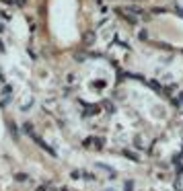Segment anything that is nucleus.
<instances>
[{"label":"nucleus","mask_w":183,"mask_h":191,"mask_svg":"<svg viewBox=\"0 0 183 191\" xmlns=\"http://www.w3.org/2000/svg\"><path fill=\"white\" fill-rule=\"evenodd\" d=\"M93 41H95V33H87V35H84V43H87V45H91Z\"/></svg>","instance_id":"f257e3e1"}]
</instances>
